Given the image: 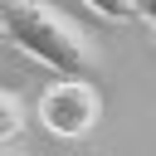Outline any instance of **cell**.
I'll return each instance as SVG.
<instances>
[{
	"instance_id": "3957f363",
	"label": "cell",
	"mask_w": 156,
	"mask_h": 156,
	"mask_svg": "<svg viewBox=\"0 0 156 156\" xmlns=\"http://www.w3.org/2000/svg\"><path fill=\"white\" fill-rule=\"evenodd\" d=\"M20 132H24V102H20V93L0 88V146L20 141Z\"/></svg>"
},
{
	"instance_id": "6da1fadb",
	"label": "cell",
	"mask_w": 156,
	"mask_h": 156,
	"mask_svg": "<svg viewBox=\"0 0 156 156\" xmlns=\"http://www.w3.org/2000/svg\"><path fill=\"white\" fill-rule=\"evenodd\" d=\"M0 34L34 63L54 68L58 78H93L102 68V54L83 24H73L49 0H0Z\"/></svg>"
},
{
	"instance_id": "8992f818",
	"label": "cell",
	"mask_w": 156,
	"mask_h": 156,
	"mask_svg": "<svg viewBox=\"0 0 156 156\" xmlns=\"http://www.w3.org/2000/svg\"><path fill=\"white\" fill-rule=\"evenodd\" d=\"M0 156H29V151H24V146H15V141H10V146H0Z\"/></svg>"
},
{
	"instance_id": "52a82bcc",
	"label": "cell",
	"mask_w": 156,
	"mask_h": 156,
	"mask_svg": "<svg viewBox=\"0 0 156 156\" xmlns=\"http://www.w3.org/2000/svg\"><path fill=\"white\" fill-rule=\"evenodd\" d=\"M0 44H5V34H0Z\"/></svg>"
},
{
	"instance_id": "277c9868",
	"label": "cell",
	"mask_w": 156,
	"mask_h": 156,
	"mask_svg": "<svg viewBox=\"0 0 156 156\" xmlns=\"http://www.w3.org/2000/svg\"><path fill=\"white\" fill-rule=\"evenodd\" d=\"M93 15H102V20H112V24H127V20H136V0H83Z\"/></svg>"
},
{
	"instance_id": "7a4b0ae2",
	"label": "cell",
	"mask_w": 156,
	"mask_h": 156,
	"mask_svg": "<svg viewBox=\"0 0 156 156\" xmlns=\"http://www.w3.org/2000/svg\"><path fill=\"white\" fill-rule=\"evenodd\" d=\"M34 117H39L44 132H54V136H63V141H78V136H88V132L98 127V117H102V93H98L88 78H54V83L39 93Z\"/></svg>"
},
{
	"instance_id": "5b68a950",
	"label": "cell",
	"mask_w": 156,
	"mask_h": 156,
	"mask_svg": "<svg viewBox=\"0 0 156 156\" xmlns=\"http://www.w3.org/2000/svg\"><path fill=\"white\" fill-rule=\"evenodd\" d=\"M136 20H146L156 29V0H136Z\"/></svg>"
}]
</instances>
